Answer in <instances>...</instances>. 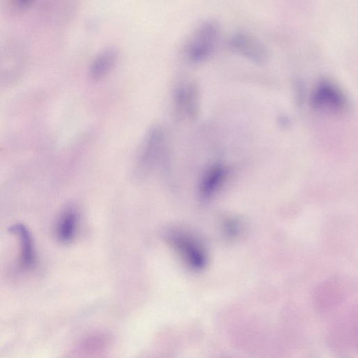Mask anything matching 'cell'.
<instances>
[{
	"label": "cell",
	"mask_w": 358,
	"mask_h": 358,
	"mask_svg": "<svg viewBox=\"0 0 358 358\" xmlns=\"http://www.w3.org/2000/svg\"><path fill=\"white\" fill-rule=\"evenodd\" d=\"M219 34L218 24L207 20L198 25L188 37L184 51L188 60L194 62L206 60L216 47Z\"/></svg>",
	"instance_id": "obj_1"
},
{
	"label": "cell",
	"mask_w": 358,
	"mask_h": 358,
	"mask_svg": "<svg viewBox=\"0 0 358 358\" xmlns=\"http://www.w3.org/2000/svg\"><path fill=\"white\" fill-rule=\"evenodd\" d=\"M172 100L179 117L188 121L195 119L200 108V92L197 82L192 79L179 80L173 88Z\"/></svg>",
	"instance_id": "obj_2"
},
{
	"label": "cell",
	"mask_w": 358,
	"mask_h": 358,
	"mask_svg": "<svg viewBox=\"0 0 358 358\" xmlns=\"http://www.w3.org/2000/svg\"><path fill=\"white\" fill-rule=\"evenodd\" d=\"M171 245L183 260L192 270H201L207 264V256L199 243L183 232H174L170 238Z\"/></svg>",
	"instance_id": "obj_3"
},
{
	"label": "cell",
	"mask_w": 358,
	"mask_h": 358,
	"mask_svg": "<svg viewBox=\"0 0 358 358\" xmlns=\"http://www.w3.org/2000/svg\"><path fill=\"white\" fill-rule=\"evenodd\" d=\"M311 103L320 111L340 113L346 109L347 101L338 87L330 82L323 81L312 92Z\"/></svg>",
	"instance_id": "obj_4"
},
{
	"label": "cell",
	"mask_w": 358,
	"mask_h": 358,
	"mask_svg": "<svg viewBox=\"0 0 358 358\" xmlns=\"http://www.w3.org/2000/svg\"><path fill=\"white\" fill-rule=\"evenodd\" d=\"M232 48L242 56L257 62L267 60L268 51L263 43L256 37L247 33L236 34L230 41Z\"/></svg>",
	"instance_id": "obj_5"
},
{
	"label": "cell",
	"mask_w": 358,
	"mask_h": 358,
	"mask_svg": "<svg viewBox=\"0 0 358 358\" xmlns=\"http://www.w3.org/2000/svg\"><path fill=\"white\" fill-rule=\"evenodd\" d=\"M119 58V50L115 46L103 48L93 58L89 66L90 77L100 79L113 70Z\"/></svg>",
	"instance_id": "obj_6"
},
{
	"label": "cell",
	"mask_w": 358,
	"mask_h": 358,
	"mask_svg": "<svg viewBox=\"0 0 358 358\" xmlns=\"http://www.w3.org/2000/svg\"><path fill=\"white\" fill-rule=\"evenodd\" d=\"M10 233L18 236L20 241V264L23 267L29 268L35 261L33 241L28 228L23 224H16L9 228Z\"/></svg>",
	"instance_id": "obj_7"
},
{
	"label": "cell",
	"mask_w": 358,
	"mask_h": 358,
	"mask_svg": "<svg viewBox=\"0 0 358 358\" xmlns=\"http://www.w3.org/2000/svg\"><path fill=\"white\" fill-rule=\"evenodd\" d=\"M79 216L74 209H69L62 215L57 226V237L60 242H71L77 234Z\"/></svg>",
	"instance_id": "obj_8"
},
{
	"label": "cell",
	"mask_w": 358,
	"mask_h": 358,
	"mask_svg": "<svg viewBox=\"0 0 358 358\" xmlns=\"http://www.w3.org/2000/svg\"><path fill=\"white\" fill-rule=\"evenodd\" d=\"M223 176V169L220 167H215L211 169L205 177L203 185V193L208 195L214 191Z\"/></svg>",
	"instance_id": "obj_9"
}]
</instances>
